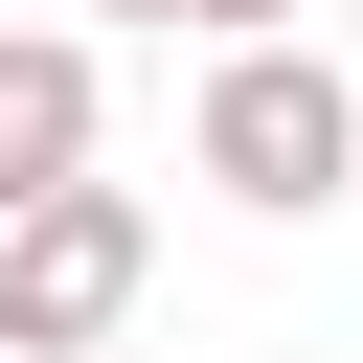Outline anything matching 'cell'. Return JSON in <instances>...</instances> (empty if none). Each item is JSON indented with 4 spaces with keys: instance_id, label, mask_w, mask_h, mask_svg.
I'll use <instances>...</instances> for the list:
<instances>
[{
    "instance_id": "1",
    "label": "cell",
    "mask_w": 363,
    "mask_h": 363,
    "mask_svg": "<svg viewBox=\"0 0 363 363\" xmlns=\"http://www.w3.org/2000/svg\"><path fill=\"white\" fill-rule=\"evenodd\" d=\"M182 159H204L250 227H295V204H340V182H363V91L272 23V45H227V68H204V136H182Z\"/></svg>"
},
{
    "instance_id": "5",
    "label": "cell",
    "mask_w": 363,
    "mask_h": 363,
    "mask_svg": "<svg viewBox=\"0 0 363 363\" xmlns=\"http://www.w3.org/2000/svg\"><path fill=\"white\" fill-rule=\"evenodd\" d=\"M113 23H159V0H113Z\"/></svg>"
},
{
    "instance_id": "3",
    "label": "cell",
    "mask_w": 363,
    "mask_h": 363,
    "mask_svg": "<svg viewBox=\"0 0 363 363\" xmlns=\"http://www.w3.org/2000/svg\"><path fill=\"white\" fill-rule=\"evenodd\" d=\"M91 113H113L91 45H68V23H0V227H23L45 182H91Z\"/></svg>"
},
{
    "instance_id": "4",
    "label": "cell",
    "mask_w": 363,
    "mask_h": 363,
    "mask_svg": "<svg viewBox=\"0 0 363 363\" xmlns=\"http://www.w3.org/2000/svg\"><path fill=\"white\" fill-rule=\"evenodd\" d=\"M159 23H204V45H272V23H295V0H159Z\"/></svg>"
},
{
    "instance_id": "2",
    "label": "cell",
    "mask_w": 363,
    "mask_h": 363,
    "mask_svg": "<svg viewBox=\"0 0 363 363\" xmlns=\"http://www.w3.org/2000/svg\"><path fill=\"white\" fill-rule=\"evenodd\" d=\"M136 295H159V227H136V182H45V204L0 227V340H23V363H91Z\"/></svg>"
},
{
    "instance_id": "6",
    "label": "cell",
    "mask_w": 363,
    "mask_h": 363,
    "mask_svg": "<svg viewBox=\"0 0 363 363\" xmlns=\"http://www.w3.org/2000/svg\"><path fill=\"white\" fill-rule=\"evenodd\" d=\"M0 363H23V340H0Z\"/></svg>"
}]
</instances>
